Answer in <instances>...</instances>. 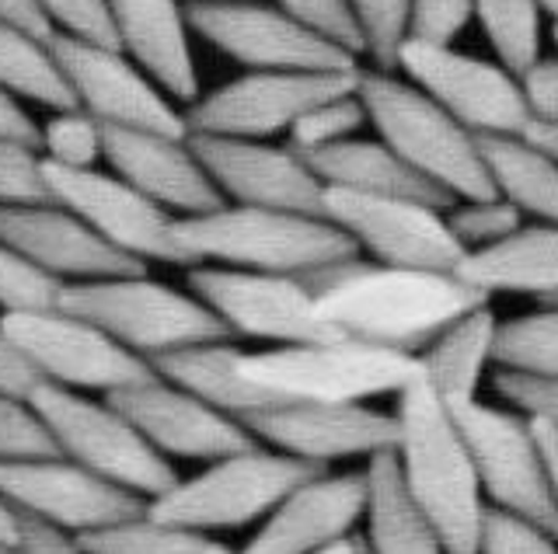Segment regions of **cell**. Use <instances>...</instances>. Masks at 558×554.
<instances>
[{"mask_svg":"<svg viewBox=\"0 0 558 554\" xmlns=\"http://www.w3.org/2000/svg\"><path fill=\"white\" fill-rule=\"evenodd\" d=\"M304 280L314 290L322 318L339 335L412 356L423 353L447 324L493 300L458 275V269H409L377 258L366 262L360 255Z\"/></svg>","mask_w":558,"mask_h":554,"instance_id":"obj_1","label":"cell"},{"mask_svg":"<svg viewBox=\"0 0 558 554\" xmlns=\"http://www.w3.org/2000/svg\"><path fill=\"white\" fill-rule=\"evenodd\" d=\"M395 457L415 506L429 516L447 554H478L485 492L458 419L418 370L398 391Z\"/></svg>","mask_w":558,"mask_h":554,"instance_id":"obj_2","label":"cell"},{"mask_svg":"<svg viewBox=\"0 0 558 554\" xmlns=\"http://www.w3.org/2000/svg\"><path fill=\"white\" fill-rule=\"evenodd\" d=\"M179 237L196 266L311 275L360 255L356 241L328 217L223 202L199 217H179Z\"/></svg>","mask_w":558,"mask_h":554,"instance_id":"obj_3","label":"cell"},{"mask_svg":"<svg viewBox=\"0 0 558 554\" xmlns=\"http://www.w3.org/2000/svg\"><path fill=\"white\" fill-rule=\"evenodd\" d=\"M356 95L380 140L450 199L496 196L478 133L458 123L423 88L391 71H360Z\"/></svg>","mask_w":558,"mask_h":554,"instance_id":"obj_4","label":"cell"},{"mask_svg":"<svg viewBox=\"0 0 558 554\" xmlns=\"http://www.w3.org/2000/svg\"><path fill=\"white\" fill-rule=\"evenodd\" d=\"M241 373L272 405L366 402V397L398 394L418 373V359L374 342L331 335L318 342L276 345L269 353H244Z\"/></svg>","mask_w":558,"mask_h":554,"instance_id":"obj_5","label":"cell"},{"mask_svg":"<svg viewBox=\"0 0 558 554\" xmlns=\"http://www.w3.org/2000/svg\"><path fill=\"white\" fill-rule=\"evenodd\" d=\"M60 307L95 321L101 332H109L116 342L144 359L185 349V345L234 338L231 328L196 293L189 297V293L150 280L147 272L66 283Z\"/></svg>","mask_w":558,"mask_h":554,"instance_id":"obj_6","label":"cell"},{"mask_svg":"<svg viewBox=\"0 0 558 554\" xmlns=\"http://www.w3.org/2000/svg\"><path fill=\"white\" fill-rule=\"evenodd\" d=\"M325 464L283 454V450H241L209 460L203 475L179 481L165 495L150 498L147 513L189 530H231L272 513L296 484L325 475Z\"/></svg>","mask_w":558,"mask_h":554,"instance_id":"obj_7","label":"cell"},{"mask_svg":"<svg viewBox=\"0 0 558 554\" xmlns=\"http://www.w3.org/2000/svg\"><path fill=\"white\" fill-rule=\"evenodd\" d=\"M28 405L49 426L66 460L150 498L179 484L168 457L109 402H92L74 387L43 380Z\"/></svg>","mask_w":558,"mask_h":554,"instance_id":"obj_8","label":"cell"},{"mask_svg":"<svg viewBox=\"0 0 558 554\" xmlns=\"http://www.w3.org/2000/svg\"><path fill=\"white\" fill-rule=\"evenodd\" d=\"M189 25L248 71H356L360 57L255 0H189Z\"/></svg>","mask_w":558,"mask_h":554,"instance_id":"obj_9","label":"cell"},{"mask_svg":"<svg viewBox=\"0 0 558 554\" xmlns=\"http://www.w3.org/2000/svg\"><path fill=\"white\" fill-rule=\"evenodd\" d=\"M447 408L461 426L488 502L558 537V506L534 436V422L527 415L482 405L478 397Z\"/></svg>","mask_w":558,"mask_h":554,"instance_id":"obj_10","label":"cell"},{"mask_svg":"<svg viewBox=\"0 0 558 554\" xmlns=\"http://www.w3.org/2000/svg\"><path fill=\"white\" fill-rule=\"evenodd\" d=\"M0 328L22 345L46 380L63 387L112 394L122 387L147 384L157 377L154 362L136 356L95 321L66 307L32 310V315H4Z\"/></svg>","mask_w":558,"mask_h":554,"instance_id":"obj_11","label":"cell"},{"mask_svg":"<svg viewBox=\"0 0 558 554\" xmlns=\"http://www.w3.org/2000/svg\"><path fill=\"white\" fill-rule=\"evenodd\" d=\"M46 182L52 199L74 210L87 227H95L122 255L144 266H196V258L179 237V217L133 188L126 178H119L116 171L105 175L98 168H60L46 161Z\"/></svg>","mask_w":558,"mask_h":554,"instance_id":"obj_12","label":"cell"},{"mask_svg":"<svg viewBox=\"0 0 558 554\" xmlns=\"http://www.w3.org/2000/svg\"><path fill=\"white\" fill-rule=\"evenodd\" d=\"M189 290L231 328L234 335L266 338L276 345L318 342L339 335L331 328L304 275L258 272L231 266H192Z\"/></svg>","mask_w":558,"mask_h":554,"instance_id":"obj_13","label":"cell"},{"mask_svg":"<svg viewBox=\"0 0 558 554\" xmlns=\"http://www.w3.org/2000/svg\"><path fill=\"white\" fill-rule=\"evenodd\" d=\"M356 84L360 66L356 71H248L192 101L185 112L189 133L269 140L276 133H290L307 109L356 91Z\"/></svg>","mask_w":558,"mask_h":554,"instance_id":"obj_14","label":"cell"},{"mask_svg":"<svg viewBox=\"0 0 558 554\" xmlns=\"http://www.w3.org/2000/svg\"><path fill=\"white\" fill-rule=\"evenodd\" d=\"M398 71L478 136L523 133L531 123L517 74L499 60L461 53L453 42L409 36L398 49Z\"/></svg>","mask_w":558,"mask_h":554,"instance_id":"obj_15","label":"cell"},{"mask_svg":"<svg viewBox=\"0 0 558 554\" xmlns=\"http://www.w3.org/2000/svg\"><path fill=\"white\" fill-rule=\"evenodd\" d=\"M325 217L339 223L360 251L388 266L453 272L468 255L447 223V206L426 199L371 196L328 185Z\"/></svg>","mask_w":558,"mask_h":554,"instance_id":"obj_16","label":"cell"},{"mask_svg":"<svg viewBox=\"0 0 558 554\" xmlns=\"http://www.w3.org/2000/svg\"><path fill=\"white\" fill-rule=\"evenodd\" d=\"M49 46L77 106L92 112L101 126L189 136L185 112L174 109V98L122 46L60 36V32Z\"/></svg>","mask_w":558,"mask_h":554,"instance_id":"obj_17","label":"cell"},{"mask_svg":"<svg viewBox=\"0 0 558 554\" xmlns=\"http://www.w3.org/2000/svg\"><path fill=\"white\" fill-rule=\"evenodd\" d=\"M0 495L63 530H98L144 516L150 502L66 457L0 460Z\"/></svg>","mask_w":558,"mask_h":554,"instance_id":"obj_18","label":"cell"},{"mask_svg":"<svg viewBox=\"0 0 558 554\" xmlns=\"http://www.w3.org/2000/svg\"><path fill=\"white\" fill-rule=\"evenodd\" d=\"M196 158L217 182L223 199L241 206H269V210H293L325 217L328 185L314 175L301 150L276 147L248 136H209L189 133Z\"/></svg>","mask_w":558,"mask_h":554,"instance_id":"obj_19","label":"cell"},{"mask_svg":"<svg viewBox=\"0 0 558 554\" xmlns=\"http://www.w3.org/2000/svg\"><path fill=\"white\" fill-rule=\"evenodd\" d=\"M241 422L258 443L325 467L398 446L395 415L363 408V402H279L241 415Z\"/></svg>","mask_w":558,"mask_h":554,"instance_id":"obj_20","label":"cell"},{"mask_svg":"<svg viewBox=\"0 0 558 554\" xmlns=\"http://www.w3.org/2000/svg\"><path fill=\"white\" fill-rule=\"evenodd\" d=\"M105 402L126 415L165 457L171 454L189 460H220L241 454V450L262 446L241 419L171 384L161 373L147 384L105 394Z\"/></svg>","mask_w":558,"mask_h":554,"instance_id":"obj_21","label":"cell"},{"mask_svg":"<svg viewBox=\"0 0 558 554\" xmlns=\"http://www.w3.org/2000/svg\"><path fill=\"white\" fill-rule=\"evenodd\" d=\"M0 237L63 283L147 272L144 262L112 248L95 227H87L74 210H66L57 199L0 206Z\"/></svg>","mask_w":558,"mask_h":554,"instance_id":"obj_22","label":"cell"},{"mask_svg":"<svg viewBox=\"0 0 558 554\" xmlns=\"http://www.w3.org/2000/svg\"><path fill=\"white\" fill-rule=\"evenodd\" d=\"M105 161L174 217H199L223 206V193L192 150L189 136L105 126Z\"/></svg>","mask_w":558,"mask_h":554,"instance_id":"obj_23","label":"cell"},{"mask_svg":"<svg viewBox=\"0 0 558 554\" xmlns=\"http://www.w3.org/2000/svg\"><path fill=\"white\" fill-rule=\"evenodd\" d=\"M366 513V471L318 475L279 502L241 554H311L336 537L353 533Z\"/></svg>","mask_w":558,"mask_h":554,"instance_id":"obj_24","label":"cell"},{"mask_svg":"<svg viewBox=\"0 0 558 554\" xmlns=\"http://www.w3.org/2000/svg\"><path fill=\"white\" fill-rule=\"evenodd\" d=\"M116 39L174 101L199 98L192 25L182 0H109Z\"/></svg>","mask_w":558,"mask_h":554,"instance_id":"obj_25","label":"cell"},{"mask_svg":"<svg viewBox=\"0 0 558 554\" xmlns=\"http://www.w3.org/2000/svg\"><path fill=\"white\" fill-rule=\"evenodd\" d=\"M458 275L488 297L523 293L548 304L558 297V223L537 220L482 251H468Z\"/></svg>","mask_w":558,"mask_h":554,"instance_id":"obj_26","label":"cell"},{"mask_svg":"<svg viewBox=\"0 0 558 554\" xmlns=\"http://www.w3.org/2000/svg\"><path fill=\"white\" fill-rule=\"evenodd\" d=\"M304 158L314 168V175L336 188H353V193H371V196H412L436 206L453 202L444 188H436L405 158H398L380 136L377 140L349 136L342 144L311 150Z\"/></svg>","mask_w":558,"mask_h":554,"instance_id":"obj_27","label":"cell"},{"mask_svg":"<svg viewBox=\"0 0 558 554\" xmlns=\"http://www.w3.org/2000/svg\"><path fill=\"white\" fill-rule=\"evenodd\" d=\"M366 551L371 554H447L429 516L405 489L395 450L366 457Z\"/></svg>","mask_w":558,"mask_h":554,"instance_id":"obj_28","label":"cell"},{"mask_svg":"<svg viewBox=\"0 0 558 554\" xmlns=\"http://www.w3.org/2000/svg\"><path fill=\"white\" fill-rule=\"evenodd\" d=\"M496 335H499V318L493 315V307L482 304L453 324H447L415 356L418 370L433 384V391L444 397V405H461L478 394L482 373L496 353Z\"/></svg>","mask_w":558,"mask_h":554,"instance_id":"obj_29","label":"cell"},{"mask_svg":"<svg viewBox=\"0 0 558 554\" xmlns=\"http://www.w3.org/2000/svg\"><path fill=\"white\" fill-rule=\"evenodd\" d=\"M241 356L244 353L238 345H231V338H223V342H203V345H185V349H174V353H161L150 362L165 380H171V384H179L214 408L241 419V415H248L255 408L272 405L266 394L255 391L248 380H244Z\"/></svg>","mask_w":558,"mask_h":554,"instance_id":"obj_30","label":"cell"},{"mask_svg":"<svg viewBox=\"0 0 558 554\" xmlns=\"http://www.w3.org/2000/svg\"><path fill=\"white\" fill-rule=\"evenodd\" d=\"M478 147L502 199H510L523 217L558 223V161L548 150H541L527 133L478 136Z\"/></svg>","mask_w":558,"mask_h":554,"instance_id":"obj_31","label":"cell"},{"mask_svg":"<svg viewBox=\"0 0 558 554\" xmlns=\"http://www.w3.org/2000/svg\"><path fill=\"white\" fill-rule=\"evenodd\" d=\"M0 88L46 109H77L49 39L0 19Z\"/></svg>","mask_w":558,"mask_h":554,"instance_id":"obj_32","label":"cell"},{"mask_svg":"<svg viewBox=\"0 0 558 554\" xmlns=\"http://www.w3.org/2000/svg\"><path fill=\"white\" fill-rule=\"evenodd\" d=\"M77 544L84 554H206L209 537L144 513L112 527L84 530L77 533Z\"/></svg>","mask_w":558,"mask_h":554,"instance_id":"obj_33","label":"cell"},{"mask_svg":"<svg viewBox=\"0 0 558 554\" xmlns=\"http://www.w3.org/2000/svg\"><path fill=\"white\" fill-rule=\"evenodd\" d=\"M493 362L513 373L558 377V304H541L534 315L499 321Z\"/></svg>","mask_w":558,"mask_h":554,"instance_id":"obj_34","label":"cell"},{"mask_svg":"<svg viewBox=\"0 0 558 554\" xmlns=\"http://www.w3.org/2000/svg\"><path fill=\"white\" fill-rule=\"evenodd\" d=\"M541 4L537 0H475V19L502 66L523 74L541 57Z\"/></svg>","mask_w":558,"mask_h":554,"instance_id":"obj_35","label":"cell"},{"mask_svg":"<svg viewBox=\"0 0 558 554\" xmlns=\"http://www.w3.org/2000/svg\"><path fill=\"white\" fill-rule=\"evenodd\" d=\"M39 150L60 168H98L105 161V126L81 106L52 109V119L39 133Z\"/></svg>","mask_w":558,"mask_h":554,"instance_id":"obj_36","label":"cell"},{"mask_svg":"<svg viewBox=\"0 0 558 554\" xmlns=\"http://www.w3.org/2000/svg\"><path fill=\"white\" fill-rule=\"evenodd\" d=\"M63 286V280L35 266L25 251H17L0 237V307H4V315H32V310L60 307Z\"/></svg>","mask_w":558,"mask_h":554,"instance_id":"obj_37","label":"cell"},{"mask_svg":"<svg viewBox=\"0 0 558 554\" xmlns=\"http://www.w3.org/2000/svg\"><path fill=\"white\" fill-rule=\"evenodd\" d=\"M447 223L453 237L461 241L464 251H482L506 241L513 231L523 227V213L510 199L482 196V199H453L447 206Z\"/></svg>","mask_w":558,"mask_h":554,"instance_id":"obj_38","label":"cell"},{"mask_svg":"<svg viewBox=\"0 0 558 554\" xmlns=\"http://www.w3.org/2000/svg\"><path fill=\"white\" fill-rule=\"evenodd\" d=\"M371 119H366V109L356 91L339 95V98H328L322 106L307 109L296 123L290 126V147L311 153V150H322L331 144H342L349 136H356Z\"/></svg>","mask_w":558,"mask_h":554,"instance_id":"obj_39","label":"cell"},{"mask_svg":"<svg viewBox=\"0 0 558 554\" xmlns=\"http://www.w3.org/2000/svg\"><path fill=\"white\" fill-rule=\"evenodd\" d=\"M377 71H398V49L409 39L412 0H349Z\"/></svg>","mask_w":558,"mask_h":554,"instance_id":"obj_40","label":"cell"},{"mask_svg":"<svg viewBox=\"0 0 558 554\" xmlns=\"http://www.w3.org/2000/svg\"><path fill=\"white\" fill-rule=\"evenodd\" d=\"M63 457L49 426L25 397L0 394V460H39Z\"/></svg>","mask_w":558,"mask_h":554,"instance_id":"obj_41","label":"cell"},{"mask_svg":"<svg viewBox=\"0 0 558 554\" xmlns=\"http://www.w3.org/2000/svg\"><path fill=\"white\" fill-rule=\"evenodd\" d=\"M49 196L46 158L39 144L0 136V206L43 202Z\"/></svg>","mask_w":558,"mask_h":554,"instance_id":"obj_42","label":"cell"},{"mask_svg":"<svg viewBox=\"0 0 558 554\" xmlns=\"http://www.w3.org/2000/svg\"><path fill=\"white\" fill-rule=\"evenodd\" d=\"M478 554H558V537L510 509L485 506Z\"/></svg>","mask_w":558,"mask_h":554,"instance_id":"obj_43","label":"cell"},{"mask_svg":"<svg viewBox=\"0 0 558 554\" xmlns=\"http://www.w3.org/2000/svg\"><path fill=\"white\" fill-rule=\"evenodd\" d=\"M276 8L287 11L290 19H296L301 25H307L311 32H318V36L345 46L349 53H356V57L366 53L363 32L349 0H276Z\"/></svg>","mask_w":558,"mask_h":554,"instance_id":"obj_44","label":"cell"},{"mask_svg":"<svg viewBox=\"0 0 558 554\" xmlns=\"http://www.w3.org/2000/svg\"><path fill=\"white\" fill-rule=\"evenodd\" d=\"M35 4L43 8L52 32H60V36L119 46L109 0H35Z\"/></svg>","mask_w":558,"mask_h":554,"instance_id":"obj_45","label":"cell"},{"mask_svg":"<svg viewBox=\"0 0 558 554\" xmlns=\"http://www.w3.org/2000/svg\"><path fill=\"white\" fill-rule=\"evenodd\" d=\"M475 19V0H412L409 36L426 42H453Z\"/></svg>","mask_w":558,"mask_h":554,"instance_id":"obj_46","label":"cell"},{"mask_svg":"<svg viewBox=\"0 0 558 554\" xmlns=\"http://www.w3.org/2000/svg\"><path fill=\"white\" fill-rule=\"evenodd\" d=\"M496 391L523 415L558 429V377H531V373L499 370Z\"/></svg>","mask_w":558,"mask_h":554,"instance_id":"obj_47","label":"cell"},{"mask_svg":"<svg viewBox=\"0 0 558 554\" xmlns=\"http://www.w3.org/2000/svg\"><path fill=\"white\" fill-rule=\"evenodd\" d=\"M517 81L531 123H558V53L537 57Z\"/></svg>","mask_w":558,"mask_h":554,"instance_id":"obj_48","label":"cell"},{"mask_svg":"<svg viewBox=\"0 0 558 554\" xmlns=\"http://www.w3.org/2000/svg\"><path fill=\"white\" fill-rule=\"evenodd\" d=\"M17 509V506H14ZM17 554H84L77 537L28 509H17Z\"/></svg>","mask_w":558,"mask_h":554,"instance_id":"obj_49","label":"cell"},{"mask_svg":"<svg viewBox=\"0 0 558 554\" xmlns=\"http://www.w3.org/2000/svg\"><path fill=\"white\" fill-rule=\"evenodd\" d=\"M43 373L35 370V362L25 356V349L17 345L4 328H0V394L11 397H32V391L43 384Z\"/></svg>","mask_w":558,"mask_h":554,"instance_id":"obj_50","label":"cell"},{"mask_svg":"<svg viewBox=\"0 0 558 554\" xmlns=\"http://www.w3.org/2000/svg\"><path fill=\"white\" fill-rule=\"evenodd\" d=\"M43 126L25 112L22 98H14L11 91L0 88V136H14V140L39 144Z\"/></svg>","mask_w":558,"mask_h":554,"instance_id":"obj_51","label":"cell"},{"mask_svg":"<svg viewBox=\"0 0 558 554\" xmlns=\"http://www.w3.org/2000/svg\"><path fill=\"white\" fill-rule=\"evenodd\" d=\"M0 19L22 25V28L35 32V36H43V39L57 36V32H52V25H49V19L43 14V8L35 4V0H0Z\"/></svg>","mask_w":558,"mask_h":554,"instance_id":"obj_52","label":"cell"},{"mask_svg":"<svg viewBox=\"0 0 558 554\" xmlns=\"http://www.w3.org/2000/svg\"><path fill=\"white\" fill-rule=\"evenodd\" d=\"M531 419V415H527ZM534 422V436H537V446H541V457H545V471H548V484H551V495H555V506H558V429L541 422V419H531Z\"/></svg>","mask_w":558,"mask_h":554,"instance_id":"obj_53","label":"cell"},{"mask_svg":"<svg viewBox=\"0 0 558 554\" xmlns=\"http://www.w3.org/2000/svg\"><path fill=\"white\" fill-rule=\"evenodd\" d=\"M523 133H527L541 150H548L551 158L558 161V123H527V130H523Z\"/></svg>","mask_w":558,"mask_h":554,"instance_id":"obj_54","label":"cell"},{"mask_svg":"<svg viewBox=\"0 0 558 554\" xmlns=\"http://www.w3.org/2000/svg\"><path fill=\"white\" fill-rule=\"evenodd\" d=\"M0 544L17 547V509L0 495Z\"/></svg>","mask_w":558,"mask_h":554,"instance_id":"obj_55","label":"cell"},{"mask_svg":"<svg viewBox=\"0 0 558 554\" xmlns=\"http://www.w3.org/2000/svg\"><path fill=\"white\" fill-rule=\"evenodd\" d=\"M311 554H366V541L356 533H345V537H336V541L322 544L318 551H311Z\"/></svg>","mask_w":558,"mask_h":554,"instance_id":"obj_56","label":"cell"},{"mask_svg":"<svg viewBox=\"0 0 558 554\" xmlns=\"http://www.w3.org/2000/svg\"><path fill=\"white\" fill-rule=\"evenodd\" d=\"M537 4H541V11L548 14V19H555V22H558V0H537Z\"/></svg>","mask_w":558,"mask_h":554,"instance_id":"obj_57","label":"cell"},{"mask_svg":"<svg viewBox=\"0 0 558 554\" xmlns=\"http://www.w3.org/2000/svg\"><path fill=\"white\" fill-rule=\"evenodd\" d=\"M206 554H234V551H231V547H223V544H217V541H209Z\"/></svg>","mask_w":558,"mask_h":554,"instance_id":"obj_58","label":"cell"},{"mask_svg":"<svg viewBox=\"0 0 558 554\" xmlns=\"http://www.w3.org/2000/svg\"><path fill=\"white\" fill-rule=\"evenodd\" d=\"M0 554H17V547H8V544H0Z\"/></svg>","mask_w":558,"mask_h":554,"instance_id":"obj_59","label":"cell"},{"mask_svg":"<svg viewBox=\"0 0 558 554\" xmlns=\"http://www.w3.org/2000/svg\"><path fill=\"white\" fill-rule=\"evenodd\" d=\"M551 36H555V46H558V22H555V28H551Z\"/></svg>","mask_w":558,"mask_h":554,"instance_id":"obj_60","label":"cell"},{"mask_svg":"<svg viewBox=\"0 0 558 554\" xmlns=\"http://www.w3.org/2000/svg\"><path fill=\"white\" fill-rule=\"evenodd\" d=\"M548 304H558V297H555V300H548Z\"/></svg>","mask_w":558,"mask_h":554,"instance_id":"obj_61","label":"cell"},{"mask_svg":"<svg viewBox=\"0 0 558 554\" xmlns=\"http://www.w3.org/2000/svg\"><path fill=\"white\" fill-rule=\"evenodd\" d=\"M366 554H371V551H366Z\"/></svg>","mask_w":558,"mask_h":554,"instance_id":"obj_62","label":"cell"}]
</instances>
